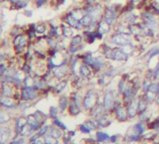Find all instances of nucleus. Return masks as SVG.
Returning <instances> with one entry per match:
<instances>
[{
	"mask_svg": "<svg viewBox=\"0 0 159 144\" xmlns=\"http://www.w3.org/2000/svg\"><path fill=\"white\" fill-rule=\"evenodd\" d=\"M131 42H133V36L131 34L115 32L113 35L110 37V43L112 45H116L118 47H122Z\"/></svg>",
	"mask_w": 159,
	"mask_h": 144,
	"instance_id": "f257e3e1",
	"label": "nucleus"
},
{
	"mask_svg": "<svg viewBox=\"0 0 159 144\" xmlns=\"http://www.w3.org/2000/svg\"><path fill=\"white\" fill-rule=\"evenodd\" d=\"M84 37L83 35H76L72 37L69 47L67 49V52L69 54H75L82 51L84 48Z\"/></svg>",
	"mask_w": 159,
	"mask_h": 144,
	"instance_id": "f03ea898",
	"label": "nucleus"
},
{
	"mask_svg": "<svg viewBox=\"0 0 159 144\" xmlns=\"http://www.w3.org/2000/svg\"><path fill=\"white\" fill-rule=\"evenodd\" d=\"M118 5H111L105 8V11H104V18L111 25H114L117 17H118V11L119 9L117 7Z\"/></svg>",
	"mask_w": 159,
	"mask_h": 144,
	"instance_id": "7ed1b4c3",
	"label": "nucleus"
},
{
	"mask_svg": "<svg viewBox=\"0 0 159 144\" xmlns=\"http://www.w3.org/2000/svg\"><path fill=\"white\" fill-rule=\"evenodd\" d=\"M64 22L68 25L69 26H71L72 28L74 29H77V30H82L84 28V26L82 25L81 22L80 20H78L77 18H75L70 12L66 13V16H65V19H64Z\"/></svg>",
	"mask_w": 159,
	"mask_h": 144,
	"instance_id": "20e7f679",
	"label": "nucleus"
},
{
	"mask_svg": "<svg viewBox=\"0 0 159 144\" xmlns=\"http://www.w3.org/2000/svg\"><path fill=\"white\" fill-rule=\"evenodd\" d=\"M67 62L66 63H64L58 66H55L52 69V72L53 76L56 78V79H63L66 73H67Z\"/></svg>",
	"mask_w": 159,
	"mask_h": 144,
	"instance_id": "39448f33",
	"label": "nucleus"
},
{
	"mask_svg": "<svg viewBox=\"0 0 159 144\" xmlns=\"http://www.w3.org/2000/svg\"><path fill=\"white\" fill-rule=\"evenodd\" d=\"M96 101H97V95L93 90H91L86 94L84 97V106L85 109H92L96 105Z\"/></svg>",
	"mask_w": 159,
	"mask_h": 144,
	"instance_id": "423d86ee",
	"label": "nucleus"
},
{
	"mask_svg": "<svg viewBox=\"0 0 159 144\" xmlns=\"http://www.w3.org/2000/svg\"><path fill=\"white\" fill-rule=\"evenodd\" d=\"M111 60L117 61V62H125V61L128 60V55L125 54L120 49V47L113 48V52H112V55H111Z\"/></svg>",
	"mask_w": 159,
	"mask_h": 144,
	"instance_id": "0eeeda50",
	"label": "nucleus"
},
{
	"mask_svg": "<svg viewBox=\"0 0 159 144\" xmlns=\"http://www.w3.org/2000/svg\"><path fill=\"white\" fill-rule=\"evenodd\" d=\"M37 97V92L35 87L25 86L22 91V98L24 100H32Z\"/></svg>",
	"mask_w": 159,
	"mask_h": 144,
	"instance_id": "6e6552de",
	"label": "nucleus"
},
{
	"mask_svg": "<svg viewBox=\"0 0 159 144\" xmlns=\"http://www.w3.org/2000/svg\"><path fill=\"white\" fill-rule=\"evenodd\" d=\"M114 96L112 91H107L104 95V109L105 110H111L114 105Z\"/></svg>",
	"mask_w": 159,
	"mask_h": 144,
	"instance_id": "1a4fd4ad",
	"label": "nucleus"
},
{
	"mask_svg": "<svg viewBox=\"0 0 159 144\" xmlns=\"http://www.w3.org/2000/svg\"><path fill=\"white\" fill-rule=\"evenodd\" d=\"M111 25L105 19H102L101 21L98 22L97 30H98V32H100L101 34L105 35V34H107V33H109V32L111 31Z\"/></svg>",
	"mask_w": 159,
	"mask_h": 144,
	"instance_id": "9d476101",
	"label": "nucleus"
},
{
	"mask_svg": "<svg viewBox=\"0 0 159 144\" xmlns=\"http://www.w3.org/2000/svg\"><path fill=\"white\" fill-rule=\"evenodd\" d=\"M91 66H89L88 65H86L85 63H82L81 65H80L79 67V72H80V74H81L82 77L84 78H87L90 76L91 74Z\"/></svg>",
	"mask_w": 159,
	"mask_h": 144,
	"instance_id": "9b49d317",
	"label": "nucleus"
},
{
	"mask_svg": "<svg viewBox=\"0 0 159 144\" xmlns=\"http://www.w3.org/2000/svg\"><path fill=\"white\" fill-rule=\"evenodd\" d=\"M125 17V24L131 25H135L136 21H137V16L135 13H132L131 11H127L124 14Z\"/></svg>",
	"mask_w": 159,
	"mask_h": 144,
	"instance_id": "f8f14e48",
	"label": "nucleus"
},
{
	"mask_svg": "<svg viewBox=\"0 0 159 144\" xmlns=\"http://www.w3.org/2000/svg\"><path fill=\"white\" fill-rule=\"evenodd\" d=\"M61 31H62V36H64L66 38H72V36H73V29L68 25L62 24L61 25Z\"/></svg>",
	"mask_w": 159,
	"mask_h": 144,
	"instance_id": "ddd939ff",
	"label": "nucleus"
},
{
	"mask_svg": "<svg viewBox=\"0 0 159 144\" xmlns=\"http://www.w3.org/2000/svg\"><path fill=\"white\" fill-rule=\"evenodd\" d=\"M80 22H81V24H82V25H83L84 27L88 28V27H89L94 22H96V21H94L93 18H92L88 13H86L81 20H80Z\"/></svg>",
	"mask_w": 159,
	"mask_h": 144,
	"instance_id": "4468645a",
	"label": "nucleus"
},
{
	"mask_svg": "<svg viewBox=\"0 0 159 144\" xmlns=\"http://www.w3.org/2000/svg\"><path fill=\"white\" fill-rule=\"evenodd\" d=\"M120 49H121L125 54H127V55L129 56L130 54H132V53L134 52L136 47H135L134 43L131 42V43H128V44H126V45H124V46L120 47Z\"/></svg>",
	"mask_w": 159,
	"mask_h": 144,
	"instance_id": "2eb2a0df",
	"label": "nucleus"
},
{
	"mask_svg": "<svg viewBox=\"0 0 159 144\" xmlns=\"http://www.w3.org/2000/svg\"><path fill=\"white\" fill-rule=\"evenodd\" d=\"M137 110H138V103L136 100H132L129 105H128V108H127V113L129 116H134L137 112Z\"/></svg>",
	"mask_w": 159,
	"mask_h": 144,
	"instance_id": "dca6fc26",
	"label": "nucleus"
},
{
	"mask_svg": "<svg viewBox=\"0 0 159 144\" xmlns=\"http://www.w3.org/2000/svg\"><path fill=\"white\" fill-rule=\"evenodd\" d=\"M2 95H3V97H11V96H12V94H13V90H12V88L9 85V84H5L4 83H3V84H2Z\"/></svg>",
	"mask_w": 159,
	"mask_h": 144,
	"instance_id": "f3484780",
	"label": "nucleus"
},
{
	"mask_svg": "<svg viewBox=\"0 0 159 144\" xmlns=\"http://www.w3.org/2000/svg\"><path fill=\"white\" fill-rule=\"evenodd\" d=\"M46 30H47V25H46V24H44V23H39V24L36 25V32H37V34L42 35V34H44V33L46 32Z\"/></svg>",
	"mask_w": 159,
	"mask_h": 144,
	"instance_id": "a211bd4d",
	"label": "nucleus"
},
{
	"mask_svg": "<svg viewBox=\"0 0 159 144\" xmlns=\"http://www.w3.org/2000/svg\"><path fill=\"white\" fill-rule=\"evenodd\" d=\"M147 107V100L144 99V98H140L139 101H138V110L139 112H142L145 110Z\"/></svg>",
	"mask_w": 159,
	"mask_h": 144,
	"instance_id": "6ab92c4d",
	"label": "nucleus"
},
{
	"mask_svg": "<svg viewBox=\"0 0 159 144\" xmlns=\"http://www.w3.org/2000/svg\"><path fill=\"white\" fill-rule=\"evenodd\" d=\"M127 114H128V113L125 111V110L124 108L119 107V108L117 109V116L119 117L120 120H125V119L126 118Z\"/></svg>",
	"mask_w": 159,
	"mask_h": 144,
	"instance_id": "aec40b11",
	"label": "nucleus"
},
{
	"mask_svg": "<svg viewBox=\"0 0 159 144\" xmlns=\"http://www.w3.org/2000/svg\"><path fill=\"white\" fill-rule=\"evenodd\" d=\"M59 107L62 111H65V110L67 108V98L66 97H62L59 101Z\"/></svg>",
	"mask_w": 159,
	"mask_h": 144,
	"instance_id": "412c9836",
	"label": "nucleus"
},
{
	"mask_svg": "<svg viewBox=\"0 0 159 144\" xmlns=\"http://www.w3.org/2000/svg\"><path fill=\"white\" fill-rule=\"evenodd\" d=\"M158 54H159V47L152 48L150 50V52L148 53V58H149V60H152L154 56H156Z\"/></svg>",
	"mask_w": 159,
	"mask_h": 144,
	"instance_id": "4be33fe9",
	"label": "nucleus"
},
{
	"mask_svg": "<svg viewBox=\"0 0 159 144\" xmlns=\"http://www.w3.org/2000/svg\"><path fill=\"white\" fill-rule=\"evenodd\" d=\"M22 32H23V30L21 29V27L16 26V27H13V28L11 29V36L14 38V37H16V36H18V35H21Z\"/></svg>",
	"mask_w": 159,
	"mask_h": 144,
	"instance_id": "5701e85b",
	"label": "nucleus"
},
{
	"mask_svg": "<svg viewBox=\"0 0 159 144\" xmlns=\"http://www.w3.org/2000/svg\"><path fill=\"white\" fill-rule=\"evenodd\" d=\"M46 2H47V0H36V7L41 8L46 4Z\"/></svg>",
	"mask_w": 159,
	"mask_h": 144,
	"instance_id": "b1692460",
	"label": "nucleus"
},
{
	"mask_svg": "<svg viewBox=\"0 0 159 144\" xmlns=\"http://www.w3.org/2000/svg\"><path fill=\"white\" fill-rule=\"evenodd\" d=\"M66 85V82H60V83L56 86V90H57L58 92H61V91L65 88Z\"/></svg>",
	"mask_w": 159,
	"mask_h": 144,
	"instance_id": "393cba45",
	"label": "nucleus"
},
{
	"mask_svg": "<svg viewBox=\"0 0 159 144\" xmlns=\"http://www.w3.org/2000/svg\"><path fill=\"white\" fill-rule=\"evenodd\" d=\"M45 143L46 144H55V140H54V138L48 137L45 138Z\"/></svg>",
	"mask_w": 159,
	"mask_h": 144,
	"instance_id": "a878e982",
	"label": "nucleus"
},
{
	"mask_svg": "<svg viewBox=\"0 0 159 144\" xmlns=\"http://www.w3.org/2000/svg\"><path fill=\"white\" fill-rule=\"evenodd\" d=\"M97 1H98V0H85V2H86L87 5H93V4H95Z\"/></svg>",
	"mask_w": 159,
	"mask_h": 144,
	"instance_id": "bb28decb",
	"label": "nucleus"
},
{
	"mask_svg": "<svg viewBox=\"0 0 159 144\" xmlns=\"http://www.w3.org/2000/svg\"><path fill=\"white\" fill-rule=\"evenodd\" d=\"M25 14L26 16H28V17H29V16L31 17V16H32V11H25Z\"/></svg>",
	"mask_w": 159,
	"mask_h": 144,
	"instance_id": "cd10ccee",
	"label": "nucleus"
}]
</instances>
